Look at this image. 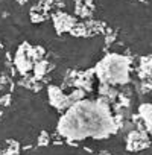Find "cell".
I'll use <instances>...</instances> for the list:
<instances>
[{"mask_svg": "<svg viewBox=\"0 0 152 155\" xmlns=\"http://www.w3.org/2000/svg\"><path fill=\"white\" fill-rule=\"evenodd\" d=\"M128 146H129V149H134V150L147 147V138L143 132H138V131L131 132L128 137Z\"/></svg>", "mask_w": 152, "mask_h": 155, "instance_id": "277c9868", "label": "cell"}, {"mask_svg": "<svg viewBox=\"0 0 152 155\" xmlns=\"http://www.w3.org/2000/svg\"><path fill=\"white\" fill-rule=\"evenodd\" d=\"M129 59L126 56L111 53L107 55L94 68V74L101 84L120 85L129 81Z\"/></svg>", "mask_w": 152, "mask_h": 155, "instance_id": "7a4b0ae2", "label": "cell"}, {"mask_svg": "<svg viewBox=\"0 0 152 155\" xmlns=\"http://www.w3.org/2000/svg\"><path fill=\"white\" fill-rule=\"evenodd\" d=\"M53 21H55V28L58 32H65V31H71L74 23V18L67 15L65 12H56L53 15Z\"/></svg>", "mask_w": 152, "mask_h": 155, "instance_id": "3957f363", "label": "cell"}, {"mask_svg": "<svg viewBox=\"0 0 152 155\" xmlns=\"http://www.w3.org/2000/svg\"><path fill=\"white\" fill-rule=\"evenodd\" d=\"M140 116L141 119L144 120V125L146 128L152 132V105H141L140 107Z\"/></svg>", "mask_w": 152, "mask_h": 155, "instance_id": "5b68a950", "label": "cell"}, {"mask_svg": "<svg viewBox=\"0 0 152 155\" xmlns=\"http://www.w3.org/2000/svg\"><path fill=\"white\" fill-rule=\"evenodd\" d=\"M117 123L110 111L108 102L97 99H81L71 104L58 122L59 135L70 140L105 138L116 132Z\"/></svg>", "mask_w": 152, "mask_h": 155, "instance_id": "6da1fadb", "label": "cell"}]
</instances>
